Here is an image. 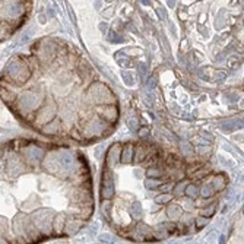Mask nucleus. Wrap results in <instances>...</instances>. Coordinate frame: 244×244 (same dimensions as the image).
Returning <instances> with one entry per match:
<instances>
[{
    "instance_id": "39448f33",
    "label": "nucleus",
    "mask_w": 244,
    "mask_h": 244,
    "mask_svg": "<svg viewBox=\"0 0 244 244\" xmlns=\"http://www.w3.org/2000/svg\"><path fill=\"white\" fill-rule=\"evenodd\" d=\"M123 81L126 82V85H133V76H132V73H129V72L123 73Z\"/></svg>"
},
{
    "instance_id": "f257e3e1",
    "label": "nucleus",
    "mask_w": 244,
    "mask_h": 244,
    "mask_svg": "<svg viewBox=\"0 0 244 244\" xmlns=\"http://www.w3.org/2000/svg\"><path fill=\"white\" fill-rule=\"evenodd\" d=\"M132 156H133V146L132 145L124 146V149L122 152V161L124 164H130L132 162Z\"/></svg>"
},
{
    "instance_id": "1a4fd4ad",
    "label": "nucleus",
    "mask_w": 244,
    "mask_h": 244,
    "mask_svg": "<svg viewBox=\"0 0 244 244\" xmlns=\"http://www.w3.org/2000/svg\"><path fill=\"white\" fill-rule=\"evenodd\" d=\"M225 78H227V73H225V72H222V70H221V72H218L217 81H218V79H219V81H224Z\"/></svg>"
},
{
    "instance_id": "dca6fc26",
    "label": "nucleus",
    "mask_w": 244,
    "mask_h": 244,
    "mask_svg": "<svg viewBox=\"0 0 244 244\" xmlns=\"http://www.w3.org/2000/svg\"><path fill=\"white\" fill-rule=\"evenodd\" d=\"M168 6H170V7H174V6H176V2H168Z\"/></svg>"
},
{
    "instance_id": "f3484780",
    "label": "nucleus",
    "mask_w": 244,
    "mask_h": 244,
    "mask_svg": "<svg viewBox=\"0 0 244 244\" xmlns=\"http://www.w3.org/2000/svg\"><path fill=\"white\" fill-rule=\"evenodd\" d=\"M186 47H187V41H184V44H181V50H183V48H186Z\"/></svg>"
},
{
    "instance_id": "2eb2a0df",
    "label": "nucleus",
    "mask_w": 244,
    "mask_h": 244,
    "mask_svg": "<svg viewBox=\"0 0 244 244\" xmlns=\"http://www.w3.org/2000/svg\"><path fill=\"white\" fill-rule=\"evenodd\" d=\"M237 100H238V97H237V95H235V94H233V95H231V101H237Z\"/></svg>"
},
{
    "instance_id": "7ed1b4c3",
    "label": "nucleus",
    "mask_w": 244,
    "mask_h": 244,
    "mask_svg": "<svg viewBox=\"0 0 244 244\" xmlns=\"http://www.w3.org/2000/svg\"><path fill=\"white\" fill-rule=\"evenodd\" d=\"M212 187H213V190L215 192H219V190H222L225 186H227V180L225 178H222V177H217V178H213L212 180Z\"/></svg>"
},
{
    "instance_id": "6e6552de",
    "label": "nucleus",
    "mask_w": 244,
    "mask_h": 244,
    "mask_svg": "<svg viewBox=\"0 0 244 244\" xmlns=\"http://www.w3.org/2000/svg\"><path fill=\"white\" fill-rule=\"evenodd\" d=\"M136 126H138V122L134 118H130L129 120V127L132 129V130H136Z\"/></svg>"
},
{
    "instance_id": "f8f14e48",
    "label": "nucleus",
    "mask_w": 244,
    "mask_h": 244,
    "mask_svg": "<svg viewBox=\"0 0 244 244\" xmlns=\"http://www.w3.org/2000/svg\"><path fill=\"white\" fill-rule=\"evenodd\" d=\"M148 133H149L148 127H142V129H140V136H146Z\"/></svg>"
},
{
    "instance_id": "423d86ee",
    "label": "nucleus",
    "mask_w": 244,
    "mask_h": 244,
    "mask_svg": "<svg viewBox=\"0 0 244 244\" xmlns=\"http://www.w3.org/2000/svg\"><path fill=\"white\" fill-rule=\"evenodd\" d=\"M181 151H183V155H184V154H189V155L193 154V148H192V145H190V143H183V145H181Z\"/></svg>"
},
{
    "instance_id": "ddd939ff",
    "label": "nucleus",
    "mask_w": 244,
    "mask_h": 244,
    "mask_svg": "<svg viewBox=\"0 0 244 244\" xmlns=\"http://www.w3.org/2000/svg\"><path fill=\"white\" fill-rule=\"evenodd\" d=\"M139 67H140V70H142V73H146V66H145L143 63H140V64H139Z\"/></svg>"
},
{
    "instance_id": "20e7f679",
    "label": "nucleus",
    "mask_w": 244,
    "mask_h": 244,
    "mask_svg": "<svg viewBox=\"0 0 244 244\" xmlns=\"http://www.w3.org/2000/svg\"><path fill=\"white\" fill-rule=\"evenodd\" d=\"M146 176L148 177H159L161 176V171L158 170V168H149V170H146Z\"/></svg>"
},
{
    "instance_id": "0eeeda50",
    "label": "nucleus",
    "mask_w": 244,
    "mask_h": 244,
    "mask_svg": "<svg viewBox=\"0 0 244 244\" xmlns=\"http://www.w3.org/2000/svg\"><path fill=\"white\" fill-rule=\"evenodd\" d=\"M155 85H156V76H151L148 79V82H146V86H148V89H154Z\"/></svg>"
},
{
    "instance_id": "4468645a",
    "label": "nucleus",
    "mask_w": 244,
    "mask_h": 244,
    "mask_svg": "<svg viewBox=\"0 0 244 244\" xmlns=\"http://www.w3.org/2000/svg\"><path fill=\"white\" fill-rule=\"evenodd\" d=\"M100 27H101V31H102V32H105V29H107V25H105V23H101Z\"/></svg>"
},
{
    "instance_id": "9b49d317",
    "label": "nucleus",
    "mask_w": 244,
    "mask_h": 244,
    "mask_svg": "<svg viewBox=\"0 0 244 244\" xmlns=\"http://www.w3.org/2000/svg\"><path fill=\"white\" fill-rule=\"evenodd\" d=\"M110 13H113V7H108V9H105V10H104V16H105V18L111 16Z\"/></svg>"
},
{
    "instance_id": "f03ea898",
    "label": "nucleus",
    "mask_w": 244,
    "mask_h": 244,
    "mask_svg": "<svg viewBox=\"0 0 244 244\" xmlns=\"http://www.w3.org/2000/svg\"><path fill=\"white\" fill-rule=\"evenodd\" d=\"M161 184H162V181L159 180V178H148V180L145 181V187H146L148 190H151V192H152V190H156V189H158V187H159Z\"/></svg>"
},
{
    "instance_id": "9d476101",
    "label": "nucleus",
    "mask_w": 244,
    "mask_h": 244,
    "mask_svg": "<svg viewBox=\"0 0 244 244\" xmlns=\"http://www.w3.org/2000/svg\"><path fill=\"white\" fill-rule=\"evenodd\" d=\"M158 15H159V18H161V19H165V10H164L162 7H159V9H158Z\"/></svg>"
}]
</instances>
